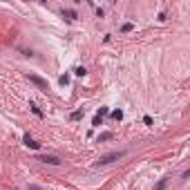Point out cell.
I'll list each match as a JSON object with an SVG mask.
<instances>
[{"label": "cell", "mask_w": 190, "mask_h": 190, "mask_svg": "<svg viewBox=\"0 0 190 190\" xmlns=\"http://www.w3.org/2000/svg\"><path fill=\"white\" fill-rule=\"evenodd\" d=\"M38 161H43V163H49V166H58V163H61V159L56 157V154H43V157H38Z\"/></svg>", "instance_id": "obj_2"}, {"label": "cell", "mask_w": 190, "mask_h": 190, "mask_svg": "<svg viewBox=\"0 0 190 190\" xmlns=\"http://www.w3.org/2000/svg\"><path fill=\"white\" fill-rule=\"evenodd\" d=\"M63 18H65V20H76V11H74V9H63Z\"/></svg>", "instance_id": "obj_5"}, {"label": "cell", "mask_w": 190, "mask_h": 190, "mask_svg": "<svg viewBox=\"0 0 190 190\" xmlns=\"http://www.w3.org/2000/svg\"><path fill=\"white\" fill-rule=\"evenodd\" d=\"M166 186H168V179H161V181H159V184L154 186V190H163Z\"/></svg>", "instance_id": "obj_8"}, {"label": "cell", "mask_w": 190, "mask_h": 190, "mask_svg": "<svg viewBox=\"0 0 190 190\" xmlns=\"http://www.w3.org/2000/svg\"><path fill=\"white\" fill-rule=\"evenodd\" d=\"M121 157H125V152H123V150H116V152H108V154L99 157L96 166H108V163H112V161H119Z\"/></svg>", "instance_id": "obj_1"}, {"label": "cell", "mask_w": 190, "mask_h": 190, "mask_svg": "<svg viewBox=\"0 0 190 190\" xmlns=\"http://www.w3.org/2000/svg\"><path fill=\"white\" fill-rule=\"evenodd\" d=\"M121 29H123V32H132V29H134V25H132V23H125Z\"/></svg>", "instance_id": "obj_10"}, {"label": "cell", "mask_w": 190, "mask_h": 190, "mask_svg": "<svg viewBox=\"0 0 190 190\" xmlns=\"http://www.w3.org/2000/svg\"><path fill=\"white\" fill-rule=\"evenodd\" d=\"M101 121H103V116H99V114H96V116H94V121H92V125H94V128L101 125Z\"/></svg>", "instance_id": "obj_11"}, {"label": "cell", "mask_w": 190, "mask_h": 190, "mask_svg": "<svg viewBox=\"0 0 190 190\" xmlns=\"http://www.w3.org/2000/svg\"><path fill=\"white\" fill-rule=\"evenodd\" d=\"M74 74H76V76H85V74H87V70H85V67H76Z\"/></svg>", "instance_id": "obj_9"}, {"label": "cell", "mask_w": 190, "mask_h": 190, "mask_svg": "<svg viewBox=\"0 0 190 190\" xmlns=\"http://www.w3.org/2000/svg\"><path fill=\"white\" fill-rule=\"evenodd\" d=\"M112 137H114V134H112V132H103V134L99 137V143H101V141H110Z\"/></svg>", "instance_id": "obj_6"}, {"label": "cell", "mask_w": 190, "mask_h": 190, "mask_svg": "<svg viewBox=\"0 0 190 190\" xmlns=\"http://www.w3.org/2000/svg\"><path fill=\"white\" fill-rule=\"evenodd\" d=\"M27 190H40V188H38V186H29V188H27Z\"/></svg>", "instance_id": "obj_16"}, {"label": "cell", "mask_w": 190, "mask_h": 190, "mask_svg": "<svg viewBox=\"0 0 190 190\" xmlns=\"http://www.w3.org/2000/svg\"><path fill=\"white\" fill-rule=\"evenodd\" d=\"M23 141H25V146H27V148H32V150H38V148H40V143H38V141H34L29 134H25Z\"/></svg>", "instance_id": "obj_4"}, {"label": "cell", "mask_w": 190, "mask_h": 190, "mask_svg": "<svg viewBox=\"0 0 190 190\" xmlns=\"http://www.w3.org/2000/svg\"><path fill=\"white\" fill-rule=\"evenodd\" d=\"M96 114H99V116H105V114H108V108H101Z\"/></svg>", "instance_id": "obj_15"}, {"label": "cell", "mask_w": 190, "mask_h": 190, "mask_svg": "<svg viewBox=\"0 0 190 190\" xmlns=\"http://www.w3.org/2000/svg\"><path fill=\"white\" fill-rule=\"evenodd\" d=\"M29 108H32V112H34V114H38V116H43V112H40V108H36V105H34V103H32V105H29Z\"/></svg>", "instance_id": "obj_13"}, {"label": "cell", "mask_w": 190, "mask_h": 190, "mask_svg": "<svg viewBox=\"0 0 190 190\" xmlns=\"http://www.w3.org/2000/svg\"><path fill=\"white\" fill-rule=\"evenodd\" d=\"M112 119H114V121H121V119H123V112H121V110H114V112H112Z\"/></svg>", "instance_id": "obj_7"}, {"label": "cell", "mask_w": 190, "mask_h": 190, "mask_svg": "<svg viewBox=\"0 0 190 190\" xmlns=\"http://www.w3.org/2000/svg\"><path fill=\"white\" fill-rule=\"evenodd\" d=\"M27 78H29L34 85H38V87L40 90H47V81H43L40 76H34V74H27Z\"/></svg>", "instance_id": "obj_3"}, {"label": "cell", "mask_w": 190, "mask_h": 190, "mask_svg": "<svg viewBox=\"0 0 190 190\" xmlns=\"http://www.w3.org/2000/svg\"><path fill=\"white\" fill-rule=\"evenodd\" d=\"M78 119H83V112H81V110L72 114V121H78Z\"/></svg>", "instance_id": "obj_12"}, {"label": "cell", "mask_w": 190, "mask_h": 190, "mask_svg": "<svg viewBox=\"0 0 190 190\" xmlns=\"http://www.w3.org/2000/svg\"><path fill=\"white\" fill-rule=\"evenodd\" d=\"M58 83H61V85H67V83H70V78H67V76H61Z\"/></svg>", "instance_id": "obj_14"}]
</instances>
